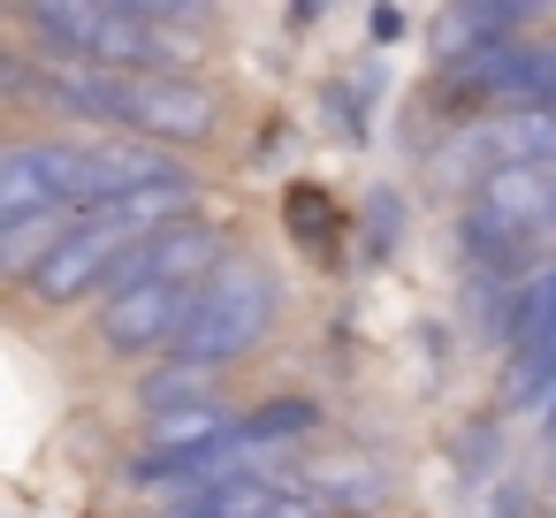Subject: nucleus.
Masks as SVG:
<instances>
[{
    "instance_id": "obj_6",
    "label": "nucleus",
    "mask_w": 556,
    "mask_h": 518,
    "mask_svg": "<svg viewBox=\"0 0 556 518\" xmlns=\"http://www.w3.org/2000/svg\"><path fill=\"white\" fill-rule=\"evenodd\" d=\"M191 305L199 290H176V282H153V290H123V298H100V343L115 358H146V351H176L184 328H191Z\"/></svg>"
},
{
    "instance_id": "obj_4",
    "label": "nucleus",
    "mask_w": 556,
    "mask_h": 518,
    "mask_svg": "<svg viewBox=\"0 0 556 518\" xmlns=\"http://www.w3.org/2000/svg\"><path fill=\"white\" fill-rule=\"evenodd\" d=\"M92 214V146H54V138H24L0 153V222H24V214Z\"/></svg>"
},
{
    "instance_id": "obj_1",
    "label": "nucleus",
    "mask_w": 556,
    "mask_h": 518,
    "mask_svg": "<svg viewBox=\"0 0 556 518\" xmlns=\"http://www.w3.org/2000/svg\"><path fill=\"white\" fill-rule=\"evenodd\" d=\"M275 320V275L252 267V260H222L206 282H199V305H191V328L176 343V366L191 374H214L229 358H244Z\"/></svg>"
},
{
    "instance_id": "obj_8",
    "label": "nucleus",
    "mask_w": 556,
    "mask_h": 518,
    "mask_svg": "<svg viewBox=\"0 0 556 518\" xmlns=\"http://www.w3.org/2000/svg\"><path fill=\"white\" fill-rule=\"evenodd\" d=\"M518 108H548L556 115V39H533V62H526V92Z\"/></svg>"
},
{
    "instance_id": "obj_3",
    "label": "nucleus",
    "mask_w": 556,
    "mask_h": 518,
    "mask_svg": "<svg viewBox=\"0 0 556 518\" xmlns=\"http://www.w3.org/2000/svg\"><path fill=\"white\" fill-rule=\"evenodd\" d=\"M442 168L465 176V184L556 168V115H548V108H495V115H472L465 138L442 153Z\"/></svg>"
},
{
    "instance_id": "obj_9",
    "label": "nucleus",
    "mask_w": 556,
    "mask_h": 518,
    "mask_svg": "<svg viewBox=\"0 0 556 518\" xmlns=\"http://www.w3.org/2000/svg\"><path fill=\"white\" fill-rule=\"evenodd\" d=\"M548 237H556V168H548Z\"/></svg>"
},
{
    "instance_id": "obj_7",
    "label": "nucleus",
    "mask_w": 556,
    "mask_h": 518,
    "mask_svg": "<svg viewBox=\"0 0 556 518\" xmlns=\"http://www.w3.org/2000/svg\"><path fill=\"white\" fill-rule=\"evenodd\" d=\"M320 412L313 404H298V396H282V404H260L252 419H244V434H237V450H260V442H290V434H305Z\"/></svg>"
},
{
    "instance_id": "obj_5",
    "label": "nucleus",
    "mask_w": 556,
    "mask_h": 518,
    "mask_svg": "<svg viewBox=\"0 0 556 518\" xmlns=\"http://www.w3.org/2000/svg\"><path fill=\"white\" fill-rule=\"evenodd\" d=\"M146 237H130L115 214H85L77 229H70V244L31 275V298L39 305H70V298H85V290H108V275L138 252Z\"/></svg>"
},
{
    "instance_id": "obj_2",
    "label": "nucleus",
    "mask_w": 556,
    "mask_h": 518,
    "mask_svg": "<svg viewBox=\"0 0 556 518\" xmlns=\"http://www.w3.org/2000/svg\"><path fill=\"white\" fill-rule=\"evenodd\" d=\"M465 260L488 267V275H510L533 260V244L548 237V168H526V176H495L472 191L465 206Z\"/></svg>"
}]
</instances>
